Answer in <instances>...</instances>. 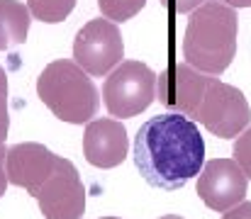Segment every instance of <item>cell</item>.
Wrapping results in <instances>:
<instances>
[{
    "instance_id": "obj_1",
    "label": "cell",
    "mask_w": 251,
    "mask_h": 219,
    "mask_svg": "<svg viewBox=\"0 0 251 219\" xmlns=\"http://www.w3.org/2000/svg\"><path fill=\"white\" fill-rule=\"evenodd\" d=\"M156 100L200 122L220 139H232L249 127L251 107L244 93L210 73L195 71L188 64H168L156 80Z\"/></svg>"
},
{
    "instance_id": "obj_2",
    "label": "cell",
    "mask_w": 251,
    "mask_h": 219,
    "mask_svg": "<svg viewBox=\"0 0 251 219\" xmlns=\"http://www.w3.org/2000/svg\"><path fill=\"white\" fill-rule=\"evenodd\" d=\"M202 161L205 142L185 115H156L134 137V163L151 188L180 190L190 178L200 175Z\"/></svg>"
},
{
    "instance_id": "obj_3",
    "label": "cell",
    "mask_w": 251,
    "mask_h": 219,
    "mask_svg": "<svg viewBox=\"0 0 251 219\" xmlns=\"http://www.w3.org/2000/svg\"><path fill=\"white\" fill-rule=\"evenodd\" d=\"M7 180L25 188L44 219H81L85 212V188L76 166L49 151L44 144L25 142L7 151Z\"/></svg>"
},
{
    "instance_id": "obj_4",
    "label": "cell",
    "mask_w": 251,
    "mask_h": 219,
    "mask_svg": "<svg viewBox=\"0 0 251 219\" xmlns=\"http://www.w3.org/2000/svg\"><path fill=\"white\" fill-rule=\"evenodd\" d=\"M237 12L222 0H207L190 12L183 56L185 64L200 73L220 75L229 69L237 54Z\"/></svg>"
},
{
    "instance_id": "obj_5",
    "label": "cell",
    "mask_w": 251,
    "mask_h": 219,
    "mask_svg": "<svg viewBox=\"0 0 251 219\" xmlns=\"http://www.w3.org/2000/svg\"><path fill=\"white\" fill-rule=\"evenodd\" d=\"M37 95L39 100L69 124L90 122L100 107L98 88L93 85L90 75L69 59L51 61L37 78Z\"/></svg>"
},
{
    "instance_id": "obj_6",
    "label": "cell",
    "mask_w": 251,
    "mask_h": 219,
    "mask_svg": "<svg viewBox=\"0 0 251 219\" xmlns=\"http://www.w3.org/2000/svg\"><path fill=\"white\" fill-rule=\"evenodd\" d=\"M159 75L142 61H122L102 85L105 107L112 117H134L156 100Z\"/></svg>"
},
{
    "instance_id": "obj_7",
    "label": "cell",
    "mask_w": 251,
    "mask_h": 219,
    "mask_svg": "<svg viewBox=\"0 0 251 219\" xmlns=\"http://www.w3.org/2000/svg\"><path fill=\"white\" fill-rule=\"evenodd\" d=\"M74 59L88 75H107L125 59V42L112 20H90L76 34Z\"/></svg>"
},
{
    "instance_id": "obj_8",
    "label": "cell",
    "mask_w": 251,
    "mask_h": 219,
    "mask_svg": "<svg viewBox=\"0 0 251 219\" xmlns=\"http://www.w3.org/2000/svg\"><path fill=\"white\" fill-rule=\"evenodd\" d=\"M247 180V173L234 158H212L198 175V195L210 210L227 212L244 202Z\"/></svg>"
},
{
    "instance_id": "obj_9",
    "label": "cell",
    "mask_w": 251,
    "mask_h": 219,
    "mask_svg": "<svg viewBox=\"0 0 251 219\" xmlns=\"http://www.w3.org/2000/svg\"><path fill=\"white\" fill-rule=\"evenodd\" d=\"M127 129L117 120H93L83 134V156L95 168H115L127 156Z\"/></svg>"
},
{
    "instance_id": "obj_10",
    "label": "cell",
    "mask_w": 251,
    "mask_h": 219,
    "mask_svg": "<svg viewBox=\"0 0 251 219\" xmlns=\"http://www.w3.org/2000/svg\"><path fill=\"white\" fill-rule=\"evenodd\" d=\"M32 24V12L20 0H0V51L25 44Z\"/></svg>"
},
{
    "instance_id": "obj_11",
    "label": "cell",
    "mask_w": 251,
    "mask_h": 219,
    "mask_svg": "<svg viewBox=\"0 0 251 219\" xmlns=\"http://www.w3.org/2000/svg\"><path fill=\"white\" fill-rule=\"evenodd\" d=\"M27 7L34 20L56 24L71 15V10L76 7V0H27Z\"/></svg>"
},
{
    "instance_id": "obj_12",
    "label": "cell",
    "mask_w": 251,
    "mask_h": 219,
    "mask_svg": "<svg viewBox=\"0 0 251 219\" xmlns=\"http://www.w3.org/2000/svg\"><path fill=\"white\" fill-rule=\"evenodd\" d=\"M144 5H147V0H98V7H100L102 17H107L112 22L132 20L137 12H142Z\"/></svg>"
},
{
    "instance_id": "obj_13",
    "label": "cell",
    "mask_w": 251,
    "mask_h": 219,
    "mask_svg": "<svg viewBox=\"0 0 251 219\" xmlns=\"http://www.w3.org/2000/svg\"><path fill=\"white\" fill-rule=\"evenodd\" d=\"M234 161L242 166L247 178H251V127L234 142Z\"/></svg>"
},
{
    "instance_id": "obj_14",
    "label": "cell",
    "mask_w": 251,
    "mask_h": 219,
    "mask_svg": "<svg viewBox=\"0 0 251 219\" xmlns=\"http://www.w3.org/2000/svg\"><path fill=\"white\" fill-rule=\"evenodd\" d=\"M10 129V112H7V75L0 66V137L7 139Z\"/></svg>"
},
{
    "instance_id": "obj_15",
    "label": "cell",
    "mask_w": 251,
    "mask_h": 219,
    "mask_svg": "<svg viewBox=\"0 0 251 219\" xmlns=\"http://www.w3.org/2000/svg\"><path fill=\"white\" fill-rule=\"evenodd\" d=\"M164 7H168L171 12H180V15H190L193 10H198L202 2L207 0H159Z\"/></svg>"
},
{
    "instance_id": "obj_16",
    "label": "cell",
    "mask_w": 251,
    "mask_h": 219,
    "mask_svg": "<svg viewBox=\"0 0 251 219\" xmlns=\"http://www.w3.org/2000/svg\"><path fill=\"white\" fill-rule=\"evenodd\" d=\"M222 219H251V202H239L237 207L227 210Z\"/></svg>"
},
{
    "instance_id": "obj_17",
    "label": "cell",
    "mask_w": 251,
    "mask_h": 219,
    "mask_svg": "<svg viewBox=\"0 0 251 219\" xmlns=\"http://www.w3.org/2000/svg\"><path fill=\"white\" fill-rule=\"evenodd\" d=\"M5 161H7V151H5V139L0 137V197L5 195V188H7V170H5Z\"/></svg>"
},
{
    "instance_id": "obj_18",
    "label": "cell",
    "mask_w": 251,
    "mask_h": 219,
    "mask_svg": "<svg viewBox=\"0 0 251 219\" xmlns=\"http://www.w3.org/2000/svg\"><path fill=\"white\" fill-rule=\"evenodd\" d=\"M222 2H227L229 7H251V0H222Z\"/></svg>"
},
{
    "instance_id": "obj_19",
    "label": "cell",
    "mask_w": 251,
    "mask_h": 219,
    "mask_svg": "<svg viewBox=\"0 0 251 219\" xmlns=\"http://www.w3.org/2000/svg\"><path fill=\"white\" fill-rule=\"evenodd\" d=\"M102 219H120V217H102ZM161 219H183V217H178V215H164Z\"/></svg>"
}]
</instances>
